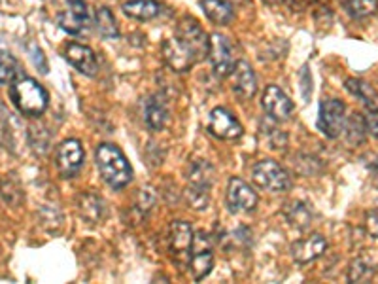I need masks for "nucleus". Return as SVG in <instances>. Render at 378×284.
<instances>
[{"mask_svg":"<svg viewBox=\"0 0 378 284\" xmlns=\"http://www.w3.org/2000/svg\"><path fill=\"white\" fill-rule=\"evenodd\" d=\"M96 169L101 173L102 180L112 190H121L133 180V167L123 150L110 142H102L95 150Z\"/></svg>","mask_w":378,"mask_h":284,"instance_id":"1","label":"nucleus"},{"mask_svg":"<svg viewBox=\"0 0 378 284\" xmlns=\"http://www.w3.org/2000/svg\"><path fill=\"white\" fill-rule=\"evenodd\" d=\"M10 101L23 116L38 118L50 104V95L44 89V85L38 84L36 80L21 76L10 84Z\"/></svg>","mask_w":378,"mask_h":284,"instance_id":"2","label":"nucleus"},{"mask_svg":"<svg viewBox=\"0 0 378 284\" xmlns=\"http://www.w3.org/2000/svg\"><path fill=\"white\" fill-rule=\"evenodd\" d=\"M214 182V167L206 159L193 161L187 173V204L195 210H206L210 203V190Z\"/></svg>","mask_w":378,"mask_h":284,"instance_id":"3","label":"nucleus"},{"mask_svg":"<svg viewBox=\"0 0 378 284\" xmlns=\"http://www.w3.org/2000/svg\"><path fill=\"white\" fill-rule=\"evenodd\" d=\"M252 180L267 192L282 193L291 187V176L282 165L272 161V159H263L257 161L252 169Z\"/></svg>","mask_w":378,"mask_h":284,"instance_id":"4","label":"nucleus"},{"mask_svg":"<svg viewBox=\"0 0 378 284\" xmlns=\"http://www.w3.org/2000/svg\"><path fill=\"white\" fill-rule=\"evenodd\" d=\"M346 106L339 99H323L318 110V129L328 138H339L345 133Z\"/></svg>","mask_w":378,"mask_h":284,"instance_id":"5","label":"nucleus"},{"mask_svg":"<svg viewBox=\"0 0 378 284\" xmlns=\"http://www.w3.org/2000/svg\"><path fill=\"white\" fill-rule=\"evenodd\" d=\"M193 233L191 226L184 220H176L170 224L169 229V248L170 254L174 258V261L178 266L186 267L189 266V258H191V248H193Z\"/></svg>","mask_w":378,"mask_h":284,"instance_id":"6","label":"nucleus"},{"mask_svg":"<svg viewBox=\"0 0 378 284\" xmlns=\"http://www.w3.org/2000/svg\"><path fill=\"white\" fill-rule=\"evenodd\" d=\"M212 267H214V250H212L210 237L204 231L195 233L191 258H189V269H191L193 278L203 280L204 277H209Z\"/></svg>","mask_w":378,"mask_h":284,"instance_id":"7","label":"nucleus"},{"mask_svg":"<svg viewBox=\"0 0 378 284\" xmlns=\"http://www.w3.org/2000/svg\"><path fill=\"white\" fill-rule=\"evenodd\" d=\"M209 57L214 68V74L218 78H226L235 68V59H233L231 42L227 36L220 33H214L209 36Z\"/></svg>","mask_w":378,"mask_h":284,"instance_id":"8","label":"nucleus"},{"mask_svg":"<svg viewBox=\"0 0 378 284\" xmlns=\"http://www.w3.org/2000/svg\"><path fill=\"white\" fill-rule=\"evenodd\" d=\"M227 207L235 214L240 212H252L257 207V193L254 192V187L250 186L248 182H244L238 176H233L229 184H227Z\"/></svg>","mask_w":378,"mask_h":284,"instance_id":"9","label":"nucleus"},{"mask_svg":"<svg viewBox=\"0 0 378 284\" xmlns=\"http://www.w3.org/2000/svg\"><path fill=\"white\" fill-rule=\"evenodd\" d=\"M85 161V152L78 138H68L57 148V167L62 178H74Z\"/></svg>","mask_w":378,"mask_h":284,"instance_id":"10","label":"nucleus"},{"mask_svg":"<svg viewBox=\"0 0 378 284\" xmlns=\"http://www.w3.org/2000/svg\"><path fill=\"white\" fill-rule=\"evenodd\" d=\"M176 38L184 42L189 50L197 55V59L201 61L204 55H209V36L203 31V27L199 25L197 19L193 17H184L178 27H176Z\"/></svg>","mask_w":378,"mask_h":284,"instance_id":"11","label":"nucleus"},{"mask_svg":"<svg viewBox=\"0 0 378 284\" xmlns=\"http://www.w3.org/2000/svg\"><path fill=\"white\" fill-rule=\"evenodd\" d=\"M261 106L277 121H286L295 112L291 99L278 85H267L265 91H263V97H261Z\"/></svg>","mask_w":378,"mask_h":284,"instance_id":"12","label":"nucleus"},{"mask_svg":"<svg viewBox=\"0 0 378 284\" xmlns=\"http://www.w3.org/2000/svg\"><path fill=\"white\" fill-rule=\"evenodd\" d=\"M209 131L221 141H237L244 135L243 125L238 124V119L226 108H214L210 112Z\"/></svg>","mask_w":378,"mask_h":284,"instance_id":"13","label":"nucleus"},{"mask_svg":"<svg viewBox=\"0 0 378 284\" xmlns=\"http://www.w3.org/2000/svg\"><path fill=\"white\" fill-rule=\"evenodd\" d=\"M163 59L174 72H187L189 68L195 67V62L199 61L197 55L187 48L184 42L176 38H167L163 42Z\"/></svg>","mask_w":378,"mask_h":284,"instance_id":"14","label":"nucleus"},{"mask_svg":"<svg viewBox=\"0 0 378 284\" xmlns=\"http://www.w3.org/2000/svg\"><path fill=\"white\" fill-rule=\"evenodd\" d=\"M65 59L85 76H95L99 72V61H96L95 51L89 45L70 42L65 48Z\"/></svg>","mask_w":378,"mask_h":284,"instance_id":"15","label":"nucleus"},{"mask_svg":"<svg viewBox=\"0 0 378 284\" xmlns=\"http://www.w3.org/2000/svg\"><path fill=\"white\" fill-rule=\"evenodd\" d=\"M233 91L240 101H250L257 93V78L250 62L237 61L233 68Z\"/></svg>","mask_w":378,"mask_h":284,"instance_id":"16","label":"nucleus"},{"mask_svg":"<svg viewBox=\"0 0 378 284\" xmlns=\"http://www.w3.org/2000/svg\"><path fill=\"white\" fill-rule=\"evenodd\" d=\"M68 10L59 16V25L68 34H82L89 23V10L85 0H67Z\"/></svg>","mask_w":378,"mask_h":284,"instance_id":"17","label":"nucleus"},{"mask_svg":"<svg viewBox=\"0 0 378 284\" xmlns=\"http://www.w3.org/2000/svg\"><path fill=\"white\" fill-rule=\"evenodd\" d=\"M328 250V239L320 233H312L308 237L301 239L291 246V256L297 263H311L326 254Z\"/></svg>","mask_w":378,"mask_h":284,"instance_id":"18","label":"nucleus"},{"mask_svg":"<svg viewBox=\"0 0 378 284\" xmlns=\"http://www.w3.org/2000/svg\"><path fill=\"white\" fill-rule=\"evenodd\" d=\"M144 121H146L150 131H161L169 121V104L165 101L163 95H152L146 101L144 108Z\"/></svg>","mask_w":378,"mask_h":284,"instance_id":"19","label":"nucleus"},{"mask_svg":"<svg viewBox=\"0 0 378 284\" xmlns=\"http://www.w3.org/2000/svg\"><path fill=\"white\" fill-rule=\"evenodd\" d=\"M346 91L363 102L367 112H378V93L373 85L362 78H348L345 82Z\"/></svg>","mask_w":378,"mask_h":284,"instance_id":"20","label":"nucleus"},{"mask_svg":"<svg viewBox=\"0 0 378 284\" xmlns=\"http://www.w3.org/2000/svg\"><path fill=\"white\" fill-rule=\"evenodd\" d=\"M78 212L85 222L99 224L106 214V207H104L102 197L95 193H82L78 197Z\"/></svg>","mask_w":378,"mask_h":284,"instance_id":"21","label":"nucleus"},{"mask_svg":"<svg viewBox=\"0 0 378 284\" xmlns=\"http://www.w3.org/2000/svg\"><path fill=\"white\" fill-rule=\"evenodd\" d=\"M127 17L136 21H152L161 13V4L155 0H129L121 6Z\"/></svg>","mask_w":378,"mask_h":284,"instance_id":"22","label":"nucleus"},{"mask_svg":"<svg viewBox=\"0 0 378 284\" xmlns=\"http://www.w3.org/2000/svg\"><path fill=\"white\" fill-rule=\"evenodd\" d=\"M204 16L216 25H229L235 17L233 6L227 0H201Z\"/></svg>","mask_w":378,"mask_h":284,"instance_id":"23","label":"nucleus"},{"mask_svg":"<svg viewBox=\"0 0 378 284\" xmlns=\"http://www.w3.org/2000/svg\"><path fill=\"white\" fill-rule=\"evenodd\" d=\"M95 27H96V33L101 34L102 38L113 40L119 36V27H118V21H116V16H113L112 10L106 8V6L96 8Z\"/></svg>","mask_w":378,"mask_h":284,"instance_id":"24","label":"nucleus"},{"mask_svg":"<svg viewBox=\"0 0 378 284\" xmlns=\"http://www.w3.org/2000/svg\"><path fill=\"white\" fill-rule=\"evenodd\" d=\"M23 76L21 62L8 51H0V85H10Z\"/></svg>","mask_w":378,"mask_h":284,"instance_id":"25","label":"nucleus"},{"mask_svg":"<svg viewBox=\"0 0 378 284\" xmlns=\"http://www.w3.org/2000/svg\"><path fill=\"white\" fill-rule=\"evenodd\" d=\"M345 133L346 138L350 144H362L365 138H367V124H365V116L360 112L352 114L350 118H346V125H345Z\"/></svg>","mask_w":378,"mask_h":284,"instance_id":"26","label":"nucleus"},{"mask_svg":"<svg viewBox=\"0 0 378 284\" xmlns=\"http://www.w3.org/2000/svg\"><path fill=\"white\" fill-rule=\"evenodd\" d=\"M339 4L354 19L373 16L374 11L378 10V0H339Z\"/></svg>","mask_w":378,"mask_h":284,"instance_id":"27","label":"nucleus"},{"mask_svg":"<svg viewBox=\"0 0 378 284\" xmlns=\"http://www.w3.org/2000/svg\"><path fill=\"white\" fill-rule=\"evenodd\" d=\"M286 216L288 220L297 227H306L312 220V209L311 204L303 203V201H294L288 204L286 209Z\"/></svg>","mask_w":378,"mask_h":284,"instance_id":"28","label":"nucleus"},{"mask_svg":"<svg viewBox=\"0 0 378 284\" xmlns=\"http://www.w3.org/2000/svg\"><path fill=\"white\" fill-rule=\"evenodd\" d=\"M373 263L363 258H357L350 263V269H348V280L350 283H369L371 278L374 277Z\"/></svg>","mask_w":378,"mask_h":284,"instance_id":"29","label":"nucleus"},{"mask_svg":"<svg viewBox=\"0 0 378 284\" xmlns=\"http://www.w3.org/2000/svg\"><path fill=\"white\" fill-rule=\"evenodd\" d=\"M365 231L371 235V237L378 239V201L374 203V207L367 210L365 214Z\"/></svg>","mask_w":378,"mask_h":284,"instance_id":"30","label":"nucleus"},{"mask_svg":"<svg viewBox=\"0 0 378 284\" xmlns=\"http://www.w3.org/2000/svg\"><path fill=\"white\" fill-rule=\"evenodd\" d=\"M153 201H155V195L150 187L146 190H140V195H138V201H136V210H138V214H146L148 210L152 209Z\"/></svg>","mask_w":378,"mask_h":284,"instance_id":"31","label":"nucleus"},{"mask_svg":"<svg viewBox=\"0 0 378 284\" xmlns=\"http://www.w3.org/2000/svg\"><path fill=\"white\" fill-rule=\"evenodd\" d=\"M365 124H367L369 135H373L378 141V112H367V116H365Z\"/></svg>","mask_w":378,"mask_h":284,"instance_id":"32","label":"nucleus"},{"mask_svg":"<svg viewBox=\"0 0 378 284\" xmlns=\"http://www.w3.org/2000/svg\"><path fill=\"white\" fill-rule=\"evenodd\" d=\"M369 170H371V180H373V186L378 190V159L369 165Z\"/></svg>","mask_w":378,"mask_h":284,"instance_id":"33","label":"nucleus"},{"mask_svg":"<svg viewBox=\"0 0 378 284\" xmlns=\"http://www.w3.org/2000/svg\"><path fill=\"white\" fill-rule=\"evenodd\" d=\"M263 2H267V4H271V6H278V4H282L284 0H263Z\"/></svg>","mask_w":378,"mask_h":284,"instance_id":"34","label":"nucleus"}]
</instances>
